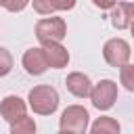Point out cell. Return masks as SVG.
Listing matches in <instances>:
<instances>
[{
	"mask_svg": "<svg viewBox=\"0 0 134 134\" xmlns=\"http://www.w3.org/2000/svg\"><path fill=\"white\" fill-rule=\"evenodd\" d=\"M38 15H50L54 10H69L75 6V0H31Z\"/></svg>",
	"mask_w": 134,
	"mask_h": 134,
	"instance_id": "11",
	"label": "cell"
},
{
	"mask_svg": "<svg viewBox=\"0 0 134 134\" xmlns=\"http://www.w3.org/2000/svg\"><path fill=\"white\" fill-rule=\"evenodd\" d=\"M65 86H67V90H69L73 96H77V98H86V96L90 94L92 82H90V77H88L86 73L73 71V73H69V75H67Z\"/></svg>",
	"mask_w": 134,
	"mask_h": 134,
	"instance_id": "9",
	"label": "cell"
},
{
	"mask_svg": "<svg viewBox=\"0 0 134 134\" xmlns=\"http://www.w3.org/2000/svg\"><path fill=\"white\" fill-rule=\"evenodd\" d=\"M90 100L98 111H107L117 100V84L113 80H100L94 88H90Z\"/></svg>",
	"mask_w": 134,
	"mask_h": 134,
	"instance_id": "4",
	"label": "cell"
},
{
	"mask_svg": "<svg viewBox=\"0 0 134 134\" xmlns=\"http://www.w3.org/2000/svg\"><path fill=\"white\" fill-rule=\"evenodd\" d=\"M94 6H98L100 10H107V8H113V4H115V0H90Z\"/></svg>",
	"mask_w": 134,
	"mask_h": 134,
	"instance_id": "17",
	"label": "cell"
},
{
	"mask_svg": "<svg viewBox=\"0 0 134 134\" xmlns=\"http://www.w3.org/2000/svg\"><path fill=\"white\" fill-rule=\"evenodd\" d=\"M10 69H13V54L4 46H0V77L8 75Z\"/></svg>",
	"mask_w": 134,
	"mask_h": 134,
	"instance_id": "15",
	"label": "cell"
},
{
	"mask_svg": "<svg viewBox=\"0 0 134 134\" xmlns=\"http://www.w3.org/2000/svg\"><path fill=\"white\" fill-rule=\"evenodd\" d=\"M65 36H67V25L61 17H46L36 23V38L42 44L61 42Z\"/></svg>",
	"mask_w": 134,
	"mask_h": 134,
	"instance_id": "3",
	"label": "cell"
},
{
	"mask_svg": "<svg viewBox=\"0 0 134 134\" xmlns=\"http://www.w3.org/2000/svg\"><path fill=\"white\" fill-rule=\"evenodd\" d=\"M0 4H2V0H0Z\"/></svg>",
	"mask_w": 134,
	"mask_h": 134,
	"instance_id": "18",
	"label": "cell"
},
{
	"mask_svg": "<svg viewBox=\"0 0 134 134\" xmlns=\"http://www.w3.org/2000/svg\"><path fill=\"white\" fill-rule=\"evenodd\" d=\"M130 54H132L130 44H128L126 40H121V38L107 40L105 46H103V57H105V61H107L111 67H115V69H119L121 65H126V63L130 61Z\"/></svg>",
	"mask_w": 134,
	"mask_h": 134,
	"instance_id": "5",
	"label": "cell"
},
{
	"mask_svg": "<svg viewBox=\"0 0 134 134\" xmlns=\"http://www.w3.org/2000/svg\"><path fill=\"white\" fill-rule=\"evenodd\" d=\"M23 67H25V71L29 75H42L48 69L44 50L42 48H29V50H25V54H23Z\"/></svg>",
	"mask_w": 134,
	"mask_h": 134,
	"instance_id": "8",
	"label": "cell"
},
{
	"mask_svg": "<svg viewBox=\"0 0 134 134\" xmlns=\"http://www.w3.org/2000/svg\"><path fill=\"white\" fill-rule=\"evenodd\" d=\"M29 107L34 109V113L38 115H52L59 107V92L52 88V86H46V84H40V86H34L29 90Z\"/></svg>",
	"mask_w": 134,
	"mask_h": 134,
	"instance_id": "1",
	"label": "cell"
},
{
	"mask_svg": "<svg viewBox=\"0 0 134 134\" xmlns=\"http://www.w3.org/2000/svg\"><path fill=\"white\" fill-rule=\"evenodd\" d=\"M44 48V57H46V63L50 69H61V67H67L69 63V52L67 48L61 44V42H48V44H42Z\"/></svg>",
	"mask_w": 134,
	"mask_h": 134,
	"instance_id": "6",
	"label": "cell"
},
{
	"mask_svg": "<svg viewBox=\"0 0 134 134\" xmlns=\"http://www.w3.org/2000/svg\"><path fill=\"white\" fill-rule=\"evenodd\" d=\"M111 25L115 29H128L132 25V2H117L113 4L111 13Z\"/></svg>",
	"mask_w": 134,
	"mask_h": 134,
	"instance_id": "10",
	"label": "cell"
},
{
	"mask_svg": "<svg viewBox=\"0 0 134 134\" xmlns=\"http://www.w3.org/2000/svg\"><path fill=\"white\" fill-rule=\"evenodd\" d=\"M88 121H90V115L82 105H69L61 113L59 128L61 132H67V134H84L88 130Z\"/></svg>",
	"mask_w": 134,
	"mask_h": 134,
	"instance_id": "2",
	"label": "cell"
},
{
	"mask_svg": "<svg viewBox=\"0 0 134 134\" xmlns=\"http://www.w3.org/2000/svg\"><path fill=\"white\" fill-rule=\"evenodd\" d=\"M119 75H121V84L126 86V90H134V67L130 65V63H126V65H121L119 67Z\"/></svg>",
	"mask_w": 134,
	"mask_h": 134,
	"instance_id": "14",
	"label": "cell"
},
{
	"mask_svg": "<svg viewBox=\"0 0 134 134\" xmlns=\"http://www.w3.org/2000/svg\"><path fill=\"white\" fill-rule=\"evenodd\" d=\"M36 132V121L27 115H21L19 119L10 121V134H34Z\"/></svg>",
	"mask_w": 134,
	"mask_h": 134,
	"instance_id": "13",
	"label": "cell"
},
{
	"mask_svg": "<svg viewBox=\"0 0 134 134\" xmlns=\"http://www.w3.org/2000/svg\"><path fill=\"white\" fill-rule=\"evenodd\" d=\"M27 4H29V0H2V6L10 13H21Z\"/></svg>",
	"mask_w": 134,
	"mask_h": 134,
	"instance_id": "16",
	"label": "cell"
},
{
	"mask_svg": "<svg viewBox=\"0 0 134 134\" xmlns=\"http://www.w3.org/2000/svg\"><path fill=\"white\" fill-rule=\"evenodd\" d=\"M92 134H117L119 132V124L113 117H98L92 124Z\"/></svg>",
	"mask_w": 134,
	"mask_h": 134,
	"instance_id": "12",
	"label": "cell"
},
{
	"mask_svg": "<svg viewBox=\"0 0 134 134\" xmlns=\"http://www.w3.org/2000/svg\"><path fill=\"white\" fill-rule=\"evenodd\" d=\"M25 111H27L25 100L19 98V96H15V94H10V96H6V98L0 100V117L4 121H8V124L15 121V119H19L21 115H25Z\"/></svg>",
	"mask_w": 134,
	"mask_h": 134,
	"instance_id": "7",
	"label": "cell"
}]
</instances>
